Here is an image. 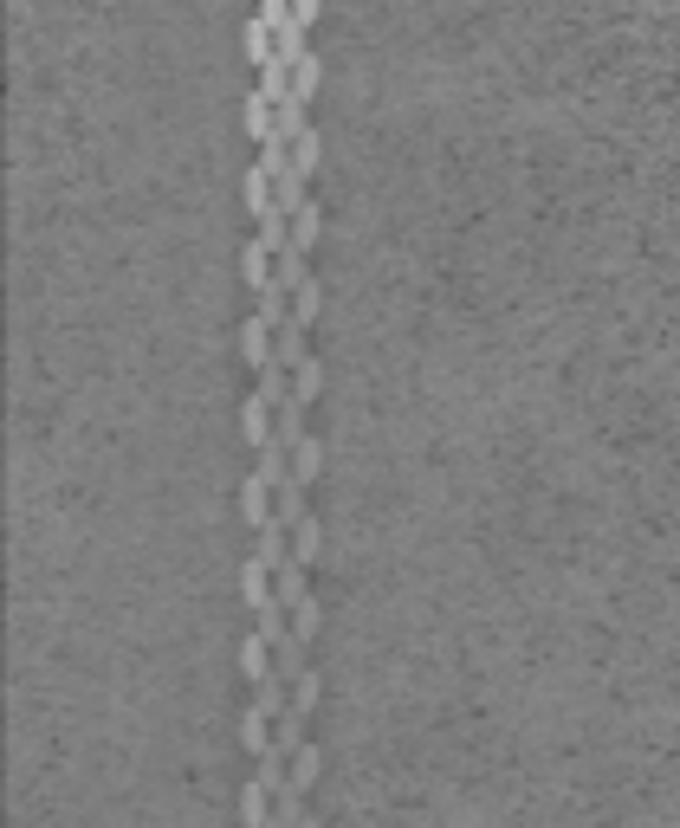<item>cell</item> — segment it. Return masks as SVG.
I'll return each mask as SVG.
<instances>
[{"instance_id":"1","label":"cell","mask_w":680,"mask_h":828,"mask_svg":"<svg viewBox=\"0 0 680 828\" xmlns=\"http://www.w3.org/2000/svg\"><path fill=\"white\" fill-rule=\"evenodd\" d=\"M266 414H279V402H272V395H266V389H253V402H247V408H240V434H247V447H253V453H260V447H266V440H272V434H279V427H272V421H266Z\"/></svg>"},{"instance_id":"2","label":"cell","mask_w":680,"mask_h":828,"mask_svg":"<svg viewBox=\"0 0 680 828\" xmlns=\"http://www.w3.org/2000/svg\"><path fill=\"white\" fill-rule=\"evenodd\" d=\"M240 512H247V524H253V531H260V524H272V518H279V505H272V486H266L260 473H253L247 486H240Z\"/></svg>"},{"instance_id":"3","label":"cell","mask_w":680,"mask_h":828,"mask_svg":"<svg viewBox=\"0 0 680 828\" xmlns=\"http://www.w3.org/2000/svg\"><path fill=\"white\" fill-rule=\"evenodd\" d=\"M266 570H272V563L260 557V550H253V563L240 570V596H247V609H266V602L279 596V583H266Z\"/></svg>"},{"instance_id":"4","label":"cell","mask_w":680,"mask_h":828,"mask_svg":"<svg viewBox=\"0 0 680 828\" xmlns=\"http://www.w3.org/2000/svg\"><path fill=\"white\" fill-rule=\"evenodd\" d=\"M240 350H247V363H253V369H266L272 356H279V337H272V324H260V317H253V324L240 330Z\"/></svg>"},{"instance_id":"5","label":"cell","mask_w":680,"mask_h":828,"mask_svg":"<svg viewBox=\"0 0 680 828\" xmlns=\"http://www.w3.org/2000/svg\"><path fill=\"white\" fill-rule=\"evenodd\" d=\"M266 725H272V712L260 706V699H253V706H247V719H240V744H247V751H253V757H260V751H272V738H266Z\"/></svg>"},{"instance_id":"6","label":"cell","mask_w":680,"mask_h":828,"mask_svg":"<svg viewBox=\"0 0 680 828\" xmlns=\"http://www.w3.org/2000/svg\"><path fill=\"white\" fill-rule=\"evenodd\" d=\"M272 725H279V731H272V744H279L285 757H292L298 744H305V706H285V712H279V719H272Z\"/></svg>"},{"instance_id":"7","label":"cell","mask_w":680,"mask_h":828,"mask_svg":"<svg viewBox=\"0 0 680 828\" xmlns=\"http://www.w3.org/2000/svg\"><path fill=\"white\" fill-rule=\"evenodd\" d=\"M240 822H247V828L272 822V790H266V783H247V796H240Z\"/></svg>"},{"instance_id":"8","label":"cell","mask_w":680,"mask_h":828,"mask_svg":"<svg viewBox=\"0 0 680 828\" xmlns=\"http://www.w3.org/2000/svg\"><path fill=\"white\" fill-rule=\"evenodd\" d=\"M311 557H318V518H298L292 524V563H298V570H311Z\"/></svg>"},{"instance_id":"9","label":"cell","mask_w":680,"mask_h":828,"mask_svg":"<svg viewBox=\"0 0 680 828\" xmlns=\"http://www.w3.org/2000/svg\"><path fill=\"white\" fill-rule=\"evenodd\" d=\"M272 822H279V828H298V822H305V790H298V783H285V790L272 796Z\"/></svg>"},{"instance_id":"10","label":"cell","mask_w":680,"mask_h":828,"mask_svg":"<svg viewBox=\"0 0 680 828\" xmlns=\"http://www.w3.org/2000/svg\"><path fill=\"white\" fill-rule=\"evenodd\" d=\"M272 505H279V518H285V524H298V518H305V479L292 473L279 492H272Z\"/></svg>"},{"instance_id":"11","label":"cell","mask_w":680,"mask_h":828,"mask_svg":"<svg viewBox=\"0 0 680 828\" xmlns=\"http://www.w3.org/2000/svg\"><path fill=\"white\" fill-rule=\"evenodd\" d=\"M272 660H279V673H285V680H298V673H305V634L279 641V647H272Z\"/></svg>"},{"instance_id":"12","label":"cell","mask_w":680,"mask_h":828,"mask_svg":"<svg viewBox=\"0 0 680 828\" xmlns=\"http://www.w3.org/2000/svg\"><path fill=\"white\" fill-rule=\"evenodd\" d=\"M279 602H285V609H298V602H305V570H298L292 557L279 563Z\"/></svg>"},{"instance_id":"13","label":"cell","mask_w":680,"mask_h":828,"mask_svg":"<svg viewBox=\"0 0 680 828\" xmlns=\"http://www.w3.org/2000/svg\"><path fill=\"white\" fill-rule=\"evenodd\" d=\"M311 777H318V751L298 744V751H292V783H298V790H311Z\"/></svg>"},{"instance_id":"14","label":"cell","mask_w":680,"mask_h":828,"mask_svg":"<svg viewBox=\"0 0 680 828\" xmlns=\"http://www.w3.org/2000/svg\"><path fill=\"white\" fill-rule=\"evenodd\" d=\"M318 460H324V453H318V440H298V447H292V473H298V479H311V473H318Z\"/></svg>"},{"instance_id":"15","label":"cell","mask_w":680,"mask_h":828,"mask_svg":"<svg viewBox=\"0 0 680 828\" xmlns=\"http://www.w3.org/2000/svg\"><path fill=\"white\" fill-rule=\"evenodd\" d=\"M292 628L305 634V641H311V634H318V602H311V596H305V602H298V609H292Z\"/></svg>"},{"instance_id":"16","label":"cell","mask_w":680,"mask_h":828,"mask_svg":"<svg viewBox=\"0 0 680 828\" xmlns=\"http://www.w3.org/2000/svg\"><path fill=\"white\" fill-rule=\"evenodd\" d=\"M311 699H318V673H298V680H292V706L311 712Z\"/></svg>"},{"instance_id":"17","label":"cell","mask_w":680,"mask_h":828,"mask_svg":"<svg viewBox=\"0 0 680 828\" xmlns=\"http://www.w3.org/2000/svg\"><path fill=\"white\" fill-rule=\"evenodd\" d=\"M292 389H298V395H305V402H311V395H318V363H298Z\"/></svg>"},{"instance_id":"18","label":"cell","mask_w":680,"mask_h":828,"mask_svg":"<svg viewBox=\"0 0 680 828\" xmlns=\"http://www.w3.org/2000/svg\"><path fill=\"white\" fill-rule=\"evenodd\" d=\"M298 828H318V822H298Z\"/></svg>"}]
</instances>
